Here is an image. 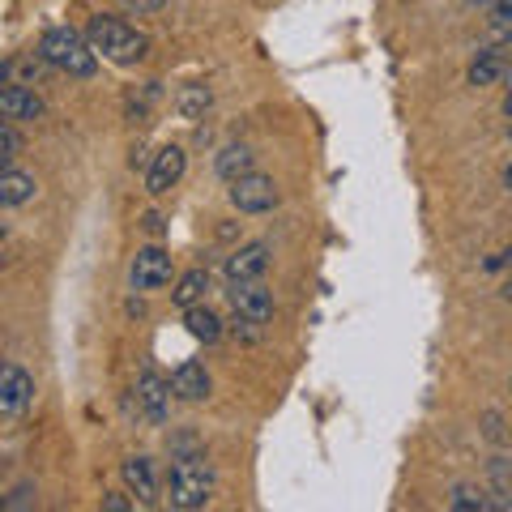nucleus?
<instances>
[{"label":"nucleus","mask_w":512,"mask_h":512,"mask_svg":"<svg viewBox=\"0 0 512 512\" xmlns=\"http://www.w3.org/2000/svg\"><path fill=\"white\" fill-rule=\"evenodd\" d=\"M167 500L171 508H205L214 500V466L205 461V453H175L167 470Z\"/></svg>","instance_id":"nucleus-1"},{"label":"nucleus","mask_w":512,"mask_h":512,"mask_svg":"<svg viewBox=\"0 0 512 512\" xmlns=\"http://www.w3.org/2000/svg\"><path fill=\"white\" fill-rule=\"evenodd\" d=\"M86 43L94 47V56H103L111 64H137L150 56V39L137 26H128L120 18H90L86 26Z\"/></svg>","instance_id":"nucleus-2"},{"label":"nucleus","mask_w":512,"mask_h":512,"mask_svg":"<svg viewBox=\"0 0 512 512\" xmlns=\"http://www.w3.org/2000/svg\"><path fill=\"white\" fill-rule=\"evenodd\" d=\"M39 56L52 64V69L69 73V77H94L99 73V56H94V47L86 43L82 30H73V26L47 30V35L39 39Z\"/></svg>","instance_id":"nucleus-3"},{"label":"nucleus","mask_w":512,"mask_h":512,"mask_svg":"<svg viewBox=\"0 0 512 512\" xmlns=\"http://www.w3.org/2000/svg\"><path fill=\"white\" fill-rule=\"evenodd\" d=\"M231 184V205L239 214H269V210H278V201H282V192L278 184L269 180V175H256V171H244V175H235Z\"/></svg>","instance_id":"nucleus-4"},{"label":"nucleus","mask_w":512,"mask_h":512,"mask_svg":"<svg viewBox=\"0 0 512 512\" xmlns=\"http://www.w3.org/2000/svg\"><path fill=\"white\" fill-rule=\"evenodd\" d=\"M175 274V265H171V256L163 248H137L133 256V265H128V282H133V291H163V286L171 282Z\"/></svg>","instance_id":"nucleus-5"},{"label":"nucleus","mask_w":512,"mask_h":512,"mask_svg":"<svg viewBox=\"0 0 512 512\" xmlns=\"http://www.w3.org/2000/svg\"><path fill=\"white\" fill-rule=\"evenodd\" d=\"M133 397H137V410H141V419H146V423L163 427L171 419V384L158 372H141Z\"/></svg>","instance_id":"nucleus-6"},{"label":"nucleus","mask_w":512,"mask_h":512,"mask_svg":"<svg viewBox=\"0 0 512 512\" xmlns=\"http://www.w3.org/2000/svg\"><path fill=\"white\" fill-rule=\"evenodd\" d=\"M35 402V376L18 363H0V414H22Z\"/></svg>","instance_id":"nucleus-7"},{"label":"nucleus","mask_w":512,"mask_h":512,"mask_svg":"<svg viewBox=\"0 0 512 512\" xmlns=\"http://www.w3.org/2000/svg\"><path fill=\"white\" fill-rule=\"evenodd\" d=\"M184 171H188L184 146H163V150L154 154L150 171H146V192H150V197H163V192H171L175 184L184 180Z\"/></svg>","instance_id":"nucleus-8"},{"label":"nucleus","mask_w":512,"mask_h":512,"mask_svg":"<svg viewBox=\"0 0 512 512\" xmlns=\"http://www.w3.org/2000/svg\"><path fill=\"white\" fill-rule=\"evenodd\" d=\"M231 308L235 316H248L256 320V325H265L269 316H274V291L261 282V278H252V282H231Z\"/></svg>","instance_id":"nucleus-9"},{"label":"nucleus","mask_w":512,"mask_h":512,"mask_svg":"<svg viewBox=\"0 0 512 512\" xmlns=\"http://www.w3.org/2000/svg\"><path fill=\"white\" fill-rule=\"evenodd\" d=\"M47 116V103L39 99L35 90L26 86H0V120L5 124H30V120H43Z\"/></svg>","instance_id":"nucleus-10"},{"label":"nucleus","mask_w":512,"mask_h":512,"mask_svg":"<svg viewBox=\"0 0 512 512\" xmlns=\"http://www.w3.org/2000/svg\"><path fill=\"white\" fill-rule=\"evenodd\" d=\"M265 269H269V244L256 239V244H244L227 256L222 274H227V282H252V278H265Z\"/></svg>","instance_id":"nucleus-11"},{"label":"nucleus","mask_w":512,"mask_h":512,"mask_svg":"<svg viewBox=\"0 0 512 512\" xmlns=\"http://www.w3.org/2000/svg\"><path fill=\"white\" fill-rule=\"evenodd\" d=\"M167 384H171V393L180 397V402H205L210 389H214V380H210V372H205L201 363H180Z\"/></svg>","instance_id":"nucleus-12"},{"label":"nucleus","mask_w":512,"mask_h":512,"mask_svg":"<svg viewBox=\"0 0 512 512\" xmlns=\"http://www.w3.org/2000/svg\"><path fill=\"white\" fill-rule=\"evenodd\" d=\"M124 487L137 504H154L158 500V478H154V461L150 457H128L124 461Z\"/></svg>","instance_id":"nucleus-13"},{"label":"nucleus","mask_w":512,"mask_h":512,"mask_svg":"<svg viewBox=\"0 0 512 512\" xmlns=\"http://www.w3.org/2000/svg\"><path fill=\"white\" fill-rule=\"evenodd\" d=\"M39 197V180L26 171L0 167V210H18V205H30Z\"/></svg>","instance_id":"nucleus-14"},{"label":"nucleus","mask_w":512,"mask_h":512,"mask_svg":"<svg viewBox=\"0 0 512 512\" xmlns=\"http://www.w3.org/2000/svg\"><path fill=\"white\" fill-rule=\"evenodd\" d=\"M504 73H508L504 47H483V52L474 56V64H470V86H478V90L500 86V82H504Z\"/></svg>","instance_id":"nucleus-15"},{"label":"nucleus","mask_w":512,"mask_h":512,"mask_svg":"<svg viewBox=\"0 0 512 512\" xmlns=\"http://www.w3.org/2000/svg\"><path fill=\"white\" fill-rule=\"evenodd\" d=\"M184 325H188L192 338L205 342V346L222 338V320L210 308H205V303H192V308H184Z\"/></svg>","instance_id":"nucleus-16"},{"label":"nucleus","mask_w":512,"mask_h":512,"mask_svg":"<svg viewBox=\"0 0 512 512\" xmlns=\"http://www.w3.org/2000/svg\"><path fill=\"white\" fill-rule=\"evenodd\" d=\"M205 295H210V274H205V269H188V274L175 282L171 303L175 308H192V303H205Z\"/></svg>","instance_id":"nucleus-17"},{"label":"nucleus","mask_w":512,"mask_h":512,"mask_svg":"<svg viewBox=\"0 0 512 512\" xmlns=\"http://www.w3.org/2000/svg\"><path fill=\"white\" fill-rule=\"evenodd\" d=\"M448 508L453 512H491V508H500V500H491L483 487L461 483V487H453V495H448Z\"/></svg>","instance_id":"nucleus-18"},{"label":"nucleus","mask_w":512,"mask_h":512,"mask_svg":"<svg viewBox=\"0 0 512 512\" xmlns=\"http://www.w3.org/2000/svg\"><path fill=\"white\" fill-rule=\"evenodd\" d=\"M218 175L222 180H235V175H244V171H252V150L244 146V141H235V146H227L218 154Z\"/></svg>","instance_id":"nucleus-19"},{"label":"nucleus","mask_w":512,"mask_h":512,"mask_svg":"<svg viewBox=\"0 0 512 512\" xmlns=\"http://www.w3.org/2000/svg\"><path fill=\"white\" fill-rule=\"evenodd\" d=\"M487 30L495 47H504L512 39V0H495V5H487Z\"/></svg>","instance_id":"nucleus-20"},{"label":"nucleus","mask_w":512,"mask_h":512,"mask_svg":"<svg viewBox=\"0 0 512 512\" xmlns=\"http://www.w3.org/2000/svg\"><path fill=\"white\" fill-rule=\"evenodd\" d=\"M18 154H22V133L13 124L0 120V167H9Z\"/></svg>","instance_id":"nucleus-21"},{"label":"nucleus","mask_w":512,"mask_h":512,"mask_svg":"<svg viewBox=\"0 0 512 512\" xmlns=\"http://www.w3.org/2000/svg\"><path fill=\"white\" fill-rule=\"evenodd\" d=\"M205 107H210V90H205V86H188V90H184V99H180V111H184V116L192 120V116H201Z\"/></svg>","instance_id":"nucleus-22"},{"label":"nucleus","mask_w":512,"mask_h":512,"mask_svg":"<svg viewBox=\"0 0 512 512\" xmlns=\"http://www.w3.org/2000/svg\"><path fill=\"white\" fill-rule=\"evenodd\" d=\"M120 5H124L128 13H163L171 0H120Z\"/></svg>","instance_id":"nucleus-23"},{"label":"nucleus","mask_w":512,"mask_h":512,"mask_svg":"<svg viewBox=\"0 0 512 512\" xmlns=\"http://www.w3.org/2000/svg\"><path fill=\"white\" fill-rule=\"evenodd\" d=\"M103 508L107 512H128V508H133V500H124L120 491H111V495H103Z\"/></svg>","instance_id":"nucleus-24"},{"label":"nucleus","mask_w":512,"mask_h":512,"mask_svg":"<svg viewBox=\"0 0 512 512\" xmlns=\"http://www.w3.org/2000/svg\"><path fill=\"white\" fill-rule=\"evenodd\" d=\"M30 495H35V487H18V491H13V500H5V508H26Z\"/></svg>","instance_id":"nucleus-25"},{"label":"nucleus","mask_w":512,"mask_h":512,"mask_svg":"<svg viewBox=\"0 0 512 512\" xmlns=\"http://www.w3.org/2000/svg\"><path fill=\"white\" fill-rule=\"evenodd\" d=\"M487 436H491V440H504V427H500V414H487Z\"/></svg>","instance_id":"nucleus-26"},{"label":"nucleus","mask_w":512,"mask_h":512,"mask_svg":"<svg viewBox=\"0 0 512 512\" xmlns=\"http://www.w3.org/2000/svg\"><path fill=\"white\" fill-rule=\"evenodd\" d=\"M150 235H163V214H146V222H141Z\"/></svg>","instance_id":"nucleus-27"},{"label":"nucleus","mask_w":512,"mask_h":512,"mask_svg":"<svg viewBox=\"0 0 512 512\" xmlns=\"http://www.w3.org/2000/svg\"><path fill=\"white\" fill-rule=\"evenodd\" d=\"M470 5H478V9H487V5H495V0H470Z\"/></svg>","instance_id":"nucleus-28"},{"label":"nucleus","mask_w":512,"mask_h":512,"mask_svg":"<svg viewBox=\"0 0 512 512\" xmlns=\"http://www.w3.org/2000/svg\"><path fill=\"white\" fill-rule=\"evenodd\" d=\"M0 239H5V222H0Z\"/></svg>","instance_id":"nucleus-29"},{"label":"nucleus","mask_w":512,"mask_h":512,"mask_svg":"<svg viewBox=\"0 0 512 512\" xmlns=\"http://www.w3.org/2000/svg\"><path fill=\"white\" fill-rule=\"evenodd\" d=\"M0 508H5V500H0Z\"/></svg>","instance_id":"nucleus-30"},{"label":"nucleus","mask_w":512,"mask_h":512,"mask_svg":"<svg viewBox=\"0 0 512 512\" xmlns=\"http://www.w3.org/2000/svg\"><path fill=\"white\" fill-rule=\"evenodd\" d=\"M0 269H5V261H0Z\"/></svg>","instance_id":"nucleus-31"}]
</instances>
